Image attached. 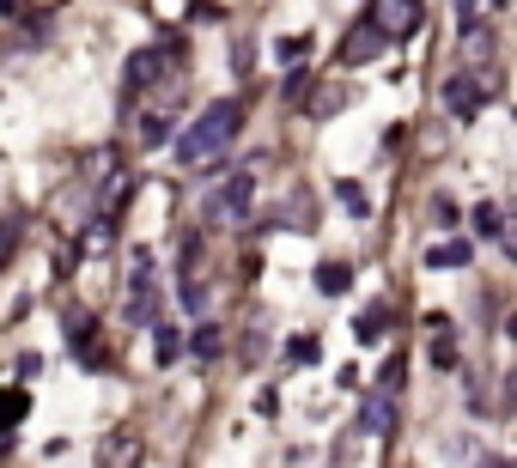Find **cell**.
<instances>
[{
	"label": "cell",
	"instance_id": "7c38bea8",
	"mask_svg": "<svg viewBox=\"0 0 517 468\" xmlns=\"http://www.w3.org/2000/svg\"><path fill=\"white\" fill-rule=\"evenodd\" d=\"M347 286H353V268H347V262H323V268H317V292H323V298H341Z\"/></svg>",
	"mask_w": 517,
	"mask_h": 468
},
{
	"label": "cell",
	"instance_id": "44dd1931",
	"mask_svg": "<svg viewBox=\"0 0 517 468\" xmlns=\"http://www.w3.org/2000/svg\"><path fill=\"white\" fill-rule=\"evenodd\" d=\"M457 19H463V37L481 25V0H457Z\"/></svg>",
	"mask_w": 517,
	"mask_h": 468
},
{
	"label": "cell",
	"instance_id": "4fadbf2b",
	"mask_svg": "<svg viewBox=\"0 0 517 468\" xmlns=\"http://www.w3.org/2000/svg\"><path fill=\"white\" fill-rule=\"evenodd\" d=\"M219 347H226V329H219V323H201V329L189 335V353H195V359H213Z\"/></svg>",
	"mask_w": 517,
	"mask_h": 468
},
{
	"label": "cell",
	"instance_id": "5b68a950",
	"mask_svg": "<svg viewBox=\"0 0 517 468\" xmlns=\"http://www.w3.org/2000/svg\"><path fill=\"white\" fill-rule=\"evenodd\" d=\"M177 55V43H146V49H134L128 55V73H122V86L128 92H146V86H159L165 80V61Z\"/></svg>",
	"mask_w": 517,
	"mask_h": 468
},
{
	"label": "cell",
	"instance_id": "5bb4252c",
	"mask_svg": "<svg viewBox=\"0 0 517 468\" xmlns=\"http://www.w3.org/2000/svg\"><path fill=\"white\" fill-rule=\"evenodd\" d=\"M335 201H341L353 219H365V213H372V201H365V189H359L353 177H341V183H335Z\"/></svg>",
	"mask_w": 517,
	"mask_h": 468
},
{
	"label": "cell",
	"instance_id": "cb8c5ba5",
	"mask_svg": "<svg viewBox=\"0 0 517 468\" xmlns=\"http://www.w3.org/2000/svg\"><path fill=\"white\" fill-rule=\"evenodd\" d=\"M493 7H511V0H493Z\"/></svg>",
	"mask_w": 517,
	"mask_h": 468
},
{
	"label": "cell",
	"instance_id": "d6986e66",
	"mask_svg": "<svg viewBox=\"0 0 517 468\" xmlns=\"http://www.w3.org/2000/svg\"><path fill=\"white\" fill-rule=\"evenodd\" d=\"M475 231H481V238H505V219H499V207H475Z\"/></svg>",
	"mask_w": 517,
	"mask_h": 468
},
{
	"label": "cell",
	"instance_id": "ba28073f",
	"mask_svg": "<svg viewBox=\"0 0 517 468\" xmlns=\"http://www.w3.org/2000/svg\"><path fill=\"white\" fill-rule=\"evenodd\" d=\"M359 432H372V438H390L396 432V402L390 396H372L359 408Z\"/></svg>",
	"mask_w": 517,
	"mask_h": 468
},
{
	"label": "cell",
	"instance_id": "ffe728a7",
	"mask_svg": "<svg viewBox=\"0 0 517 468\" xmlns=\"http://www.w3.org/2000/svg\"><path fill=\"white\" fill-rule=\"evenodd\" d=\"M457 219H463V213H457L451 201H432V225H438V231H457Z\"/></svg>",
	"mask_w": 517,
	"mask_h": 468
},
{
	"label": "cell",
	"instance_id": "277c9868",
	"mask_svg": "<svg viewBox=\"0 0 517 468\" xmlns=\"http://www.w3.org/2000/svg\"><path fill=\"white\" fill-rule=\"evenodd\" d=\"M61 329H67V347L80 353V365H86V371H104V365H110V359H104V347H98V317H92L86 304H73L67 317H61Z\"/></svg>",
	"mask_w": 517,
	"mask_h": 468
},
{
	"label": "cell",
	"instance_id": "e0dca14e",
	"mask_svg": "<svg viewBox=\"0 0 517 468\" xmlns=\"http://www.w3.org/2000/svg\"><path fill=\"white\" fill-rule=\"evenodd\" d=\"M13 250H19V213H0V268L13 262Z\"/></svg>",
	"mask_w": 517,
	"mask_h": 468
},
{
	"label": "cell",
	"instance_id": "52a82bcc",
	"mask_svg": "<svg viewBox=\"0 0 517 468\" xmlns=\"http://www.w3.org/2000/svg\"><path fill=\"white\" fill-rule=\"evenodd\" d=\"M372 55H384V31L372 19H359L347 31V43H341V67H359V61H372Z\"/></svg>",
	"mask_w": 517,
	"mask_h": 468
},
{
	"label": "cell",
	"instance_id": "603a6c76",
	"mask_svg": "<svg viewBox=\"0 0 517 468\" xmlns=\"http://www.w3.org/2000/svg\"><path fill=\"white\" fill-rule=\"evenodd\" d=\"M13 7H19V0H0V13H13Z\"/></svg>",
	"mask_w": 517,
	"mask_h": 468
},
{
	"label": "cell",
	"instance_id": "30bf717a",
	"mask_svg": "<svg viewBox=\"0 0 517 468\" xmlns=\"http://www.w3.org/2000/svg\"><path fill=\"white\" fill-rule=\"evenodd\" d=\"M463 262H475V244L469 238H445L438 250H426V268H463Z\"/></svg>",
	"mask_w": 517,
	"mask_h": 468
},
{
	"label": "cell",
	"instance_id": "3957f363",
	"mask_svg": "<svg viewBox=\"0 0 517 468\" xmlns=\"http://www.w3.org/2000/svg\"><path fill=\"white\" fill-rule=\"evenodd\" d=\"M250 201H256V171L244 165V171H232L226 183L207 195V207H201V213H207L213 225H232V219H244V213H250Z\"/></svg>",
	"mask_w": 517,
	"mask_h": 468
},
{
	"label": "cell",
	"instance_id": "9c48e42d",
	"mask_svg": "<svg viewBox=\"0 0 517 468\" xmlns=\"http://www.w3.org/2000/svg\"><path fill=\"white\" fill-rule=\"evenodd\" d=\"M31 414V396H25V389L13 383V389H0V450H7V426H19Z\"/></svg>",
	"mask_w": 517,
	"mask_h": 468
},
{
	"label": "cell",
	"instance_id": "7402d4cb",
	"mask_svg": "<svg viewBox=\"0 0 517 468\" xmlns=\"http://www.w3.org/2000/svg\"><path fill=\"white\" fill-rule=\"evenodd\" d=\"M402 377H408V365L390 359V365H384V396H390V389H402Z\"/></svg>",
	"mask_w": 517,
	"mask_h": 468
},
{
	"label": "cell",
	"instance_id": "9a60e30c",
	"mask_svg": "<svg viewBox=\"0 0 517 468\" xmlns=\"http://www.w3.org/2000/svg\"><path fill=\"white\" fill-rule=\"evenodd\" d=\"M153 347H159V365H177V353H183V335H177L171 323H159V329H153Z\"/></svg>",
	"mask_w": 517,
	"mask_h": 468
},
{
	"label": "cell",
	"instance_id": "7a4b0ae2",
	"mask_svg": "<svg viewBox=\"0 0 517 468\" xmlns=\"http://www.w3.org/2000/svg\"><path fill=\"white\" fill-rule=\"evenodd\" d=\"M493 92H499V73L493 67H469V73H457V80L445 86V110L469 122V116H481L493 104Z\"/></svg>",
	"mask_w": 517,
	"mask_h": 468
},
{
	"label": "cell",
	"instance_id": "8fae6325",
	"mask_svg": "<svg viewBox=\"0 0 517 468\" xmlns=\"http://www.w3.org/2000/svg\"><path fill=\"white\" fill-rule=\"evenodd\" d=\"M353 335H359V341H384V335H390V304L359 310V317H353Z\"/></svg>",
	"mask_w": 517,
	"mask_h": 468
},
{
	"label": "cell",
	"instance_id": "ac0fdd59",
	"mask_svg": "<svg viewBox=\"0 0 517 468\" xmlns=\"http://www.w3.org/2000/svg\"><path fill=\"white\" fill-rule=\"evenodd\" d=\"M140 140H146V146L171 140V110H153V116H146V122H140Z\"/></svg>",
	"mask_w": 517,
	"mask_h": 468
},
{
	"label": "cell",
	"instance_id": "8992f818",
	"mask_svg": "<svg viewBox=\"0 0 517 468\" xmlns=\"http://www.w3.org/2000/svg\"><path fill=\"white\" fill-rule=\"evenodd\" d=\"M420 19H426V7H420V0H372V25L384 31V43L414 37V31H420Z\"/></svg>",
	"mask_w": 517,
	"mask_h": 468
},
{
	"label": "cell",
	"instance_id": "6da1fadb",
	"mask_svg": "<svg viewBox=\"0 0 517 468\" xmlns=\"http://www.w3.org/2000/svg\"><path fill=\"white\" fill-rule=\"evenodd\" d=\"M238 128H244V104H238V98H219V104H207V110L171 140V159H177L183 171H213L219 159H226V146L238 140Z\"/></svg>",
	"mask_w": 517,
	"mask_h": 468
},
{
	"label": "cell",
	"instance_id": "2e32d148",
	"mask_svg": "<svg viewBox=\"0 0 517 468\" xmlns=\"http://www.w3.org/2000/svg\"><path fill=\"white\" fill-rule=\"evenodd\" d=\"M317 353H323L317 335H292V341H286V359H292V365H317Z\"/></svg>",
	"mask_w": 517,
	"mask_h": 468
}]
</instances>
